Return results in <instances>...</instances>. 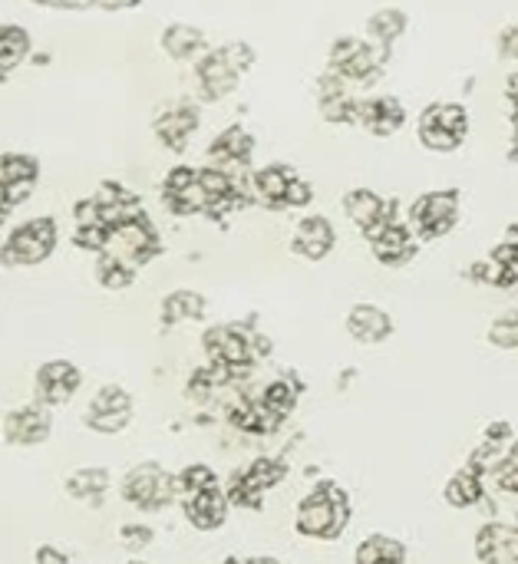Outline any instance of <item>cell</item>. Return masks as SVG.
<instances>
[{
	"label": "cell",
	"mask_w": 518,
	"mask_h": 564,
	"mask_svg": "<svg viewBox=\"0 0 518 564\" xmlns=\"http://www.w3.org/2000/svg\"><path fill=\"white\" fill-rule=\"evenodd\" d=\"M175 496H179L175 476H169L155 463H142V466L129 469L126 479H122V499L129 506L142 509V512H159V509L172 506Z\"/></svg>",
	"instance_id": "obj_6"
},
{
	"label": "cell",
	"mask_w": 518,
	"mask_h": 564,
	"mask_svg": "<svg viewBox=\"0 0 518 564\" xmlns=\"http://www.w3.org/2000/svg\"><path fill=\"white\" fill-rule=\"evenodd\" d=\"M360 106H364V99H357L354 93H344L337 99L321 102V116L334 126H350V122L360 126Z\"/></svg>",
	"instance_id": "obj_36"
},
{
	"label": "cell",
	"mask_w": 518,
	"mask_h": 564,
	"mask_svg": "<svg viewBox=\"0 0 518 564\" xmlns=\"http://www.w3.org/2000/svg\"><path fill=\"white\" fill-rule=\"evenodd\" d=\"M473 281H483L489 288H506L518 291V228H509L506 241L496 245V251L486 261H476L470 268Z\"/></svg>",
	"instance_id": "obj_16"
},
{
	"label": "cell",
	"mask_w": 518,
	"mask_h": 564,
	"mask_svg": "<svg viewBox=\"0 0 518 564\" xmlns=\"http://www.w3.org/2000/svg\"><path fill=\"white\" fill-rule=\"evenodd\" d=\"M109 238H112V228H109L106 221H89V225H76L73 245L83 248V251L102 254V251L109 248Z\"/></svg>",
	"instance_id": "obj_38"
},
{
	"label": "cell",
	"mask_w": 518,
	"mask_h": 564,
	"mask_svg": "<svg viewBox=\"0 0 518 564\" xmlns=\"http://www.w3.org/2000/svg\"><path fill=\"white\" fill-rule=\"evenodd\" d=\"M350 522V499L337 482H321L311 496L301 499L294 529L307 539H337Z\"/></svg>",
	"instance_id": "obj_2"
},
{
	"label": "cell",
	"mask_w": 518,
	"mask_h": 564,
	"mask_svg": "<svg viewBox=\"0 0 518 564\" xmlns=\"http://www.w3.org/2000/svg\"><path fill=\"white\" fill-rule=\"evenodd\" d=\"M99 7H106V10H122V7H136L139 0H96Z\"/></svg>",
	"instance_id": "obj_46"
},
{
	"label": "cell",
	"mask_w": 518,
	"mask_h": 564,
	"mask_svg": "<svg viewBox=\"0 0 518 564\" xmlns=\"http://www.w3.org/2000/svg\"><path fill=\"white\" fill-rule=\"evenodd\" d=\"M136 264H129V261H122V258H116V254H109V251H102L99 254V261H96V281L106 288V291H122V288H129L132 281H136Z\"/></svg>",
	"instance_id": "obj_35"
},
{
	"label": "cell",
	"mask_w": 518,
	"mask_h": 564,
	"mask_svg": "<svg viewBox=\"0 0 518 564\" xmlns=\"http://www.w3.org/2000/svg\"><path fill=\"white\" fill-rule=\"evenodd\" d=\"M384 63H387V50L377 46L374 40L367 43V40H357V36H341V40H334L331 56H327V69L341 73V76L350 79L354 86H367V83L380 79Z\"/></svg>",
	"instance_id": "obj_3"
},
{
	"label": "cell",
	"mask_w": 518,
	"mask_h": 564,
	"mask_svg": "<svg viewBox=\"0 0 518 564\" xmlns=\"http://www.w3.org/2000/svg\"><path fill=\"white\" fill-rule=\"evenodd\" d=\"M337 245V231L331 225V218L324 215H307L298 221L294 238H291V251L301 254L304 261H324Z\"/></svg>",
	"instance_id": "obj_20"
},
{
	"label": "cell",
	"mask_w": 518,
	"mask_h": 564,
	"mask_svg": "<svg viewBox=\"0 0 518 564\" xmlns=\"http://www.w3.org/2000/svg\"><path fill=\"white\" fill-rule=\"evenodd\" d=\"M36 178H40V162L33 155H23V152H3V162H0V208L3 215L17 205H23L33 188H36Z\"/></svg>",
	"instance_id": "obj_12"
},
{
	"label": "cell",
	"mask_w": 518,
	"mask_h": 564,
	"mask_svg": "<svg viewBox=\"0 0 518 564\" xmlns=\"http://www.w3.org/2000/svg\"><path fill=\"white\" fill-rule=\"evenodd\" d=\"M182 509H185V519L198 529V532H212V529H222L225 519H228V509H231V499L222 486H212L198 496H188L182 499Z\"/></svg>",
	"instance_id": "obj_22"
},
{
	"label": "cell",
	"mask_w": 518,
	"mask_h": 564,
	"mask_svg": "<svg viewBox=\"0 0 518 564\" xmlns=\"http://www.w3.org/2000/svg\"><path fill=\"white\" fill-rule=\"evenodd\" d=\"M56 221L40 215V218H30L23 221L20 228H13L3 241V264H17V268H30V264H40L53 254L56 248Z\"/></svg>",
	"instance_id": "obj_5"
},
{
	"label": "cell",
	"mask_w": 518,
	"mask_h": 564,
	"mask_svg": "<svg viewBox=\"0 0 518 564\" xmlns=\"http://www.w3.org/2000/svg\"><path fill=\"white\" fill-rule=\"evenodd\" d=\"M489 340L499 350H518V311H506L489 324Z\"/></svg>",
	"instance_id": "obj_40"
},
{
	"label": "cell",
	"mask_w": 518,
	"mask_h": 564,
	"mask_svg": "<svg viewBox=\"0 0 518 564\" xmlns=\"http://www.w3.org/2000/svg\"><path fill=\"white\" fill-rule=\"evenodd\" d=\"M417 231H413V225H407V221H390V225H384L374 238H367L370 241V251H374V258L380 261V264H387V268H400V264H407V261H413V254H417Z\"/></svg>",
	"instance_id": "obj_19"
},
{
	"label": "cell",
	"mask_w": 518,
	"mask_h": 564,
	"mask_svg": "<svg viewBox=\"0 0 518 564\" xmlns=\"http://www.w3.org/2000/svg\"><path fill=\"white\" fill-rule=\"evenodd\" d=\"M294 178H298V172H291L288 165H265L255 172V198L268 208H284L288 188Z\"/></svg>",
	"instance_id": "obj_27"
},
{
	"label": "cell",
	"mask_w": 518,
	"mask_h": 564,
	"mask_svg": "<svg viewBox=\"0 0 518 564\" xmlns=\"http://www.w3.org/2000/svg\"><path fill=\"white\" fill-rule=\"evenodd\" d=\"M403 30H407V13L397 10V7H384V10L370 13V20H367L370 40H374L377 46H384V50H390V46L403 36Z\"/></svg>",
	"instance_id": "obj_30"
},
{
	"label": "cell",
	"mask_w": 518,
	"mask_h": 564,
	"mask_svg": "<svg viewBox=\"0 0 518 564\" xmlns=\"http://www.w3.org/2000/svg\"><path fill=\"white\" fill-rule=\"evenodd\" d=\"M162 50L169 59L175 63H198L208 50H205V33L192 23H172L162 33Z\"/></svg>",
	"instance_id": "obj_26"
},
{
	"label": "cell",
	"mask_w": 518,
	"mask_h": 564,
	"mask_svg": "<svg viewBox=\"0 0 518 564\" xmlns=\"http://www.w3.org/2000/svg\"><path fill=\"white\" fill-rule=\"evenodd\" d=\"M456 221H460V192L456 188L427 192L410 205V225L427 241L450 235L456 228Z\"/></svg>",
	"instance_id": "obj_8"
},
{
	"label": "cell",
	"mask_w": 518,
	"mask_h": 564,
	"mask_svg": "<svg viewBox=\"0 0 518 564\" xmlns=\"http://www.w3.org/2000/svg\"><path fill=\"white\" fill-rule=\"evenodd\" d=\"M248 564H281V562H274V558H251Z\"/></svg>",
	"instance_id": "obj_47"
},
{
	"label": "cell",
	"mask_w": 518,
	"mask_h": 564,
	"mask_svg": "<svg viewBox=\"0 0 518 564\" xmlns=\"http://www.w3.org/2000/svg\"><path fill=\"white\" fill-rule=\"evenodd\" d=\"M499 53H503V59H516L518 63V23L499 33Z\"/></svg>",
	"instance_id": "obj_44"
},
{
	"label": "cell",
	"mask_w": 518,
	"mask_h": 564,
	"mask_svg": "<svg viewBox=\"0 0 518 564\" xmlns=\"http://www.w3.org/2000/svg\"><path fill=\"white\" fill-rule=\"evenodd\" d=\"M152 129H155V139L169 149V152H185L195 129H198V106L188 102V99H175V102H165L155 119H152Z\"/></svg>",
	"instance_id": "obj_11"
},
{
	"label": "cell",
	"mask_w": 518,
	"mask_h": 564,
	"mask_svg": "<svg viewBox=\"0 0 518 564\" xmlns=\"http://www.w3.org/2000/svg\"><path fill=\"white\" fill-rule=\"evenodd\" d=\"M93 198L99 202V215L109 228H119L126 221L142 218V205H139L136 192H129L122 182H102Z\"/></svg>",
	"instance_id": "obj_23"
},
{
	"label": "cell",
	"mask_w": 518,
	"mask_h": 564,
	"mask_svg": "<svg viewBox=\"0 0 518 564\" xmlns=\"http://www.w3.org/2000/svg\"><path fill=\"white\" fill-rule=\"evenodd\" d=\"M354 564H407V545L390 535H370L357 545Z\"/></svg>",
	"instance_id": "obj_29"
},
{
	"label": "cell",
	"mask_w": 518,
	"mask_h": 564,
	"mask_svg": "<svg viewBox=\"0 0 518 564\" xmlns=\"http://www.w3.org/2000/svg\"><path fill=\"white\" fill-rule=\"evenodd\" d=\"M106 251L116 254V258H122V261H129V264H136V268H142L145 261H152L162 251V245H159L155 228L142 215L136 221H126V225L112 228V238H109V248Z\"/></svg>",
	"instance_id": "obj_13"
},
{
	"label": "cell",
	"mask_w": 518,
	"mask_h": 564,
	"mask_svg": "<svg viewBox=\"0 0 518 564\" xmlns=\"http://www.w3.org/2000/svg\"><path fill=\"white\" fill-rule=\"evenodd\" d=\"M347 218L364 231V238H374L384 225L397 221V202H387L374 188H354L344 195Z\"/></svg>",
	"instance_id": "obj_15"
},
{
	"label": "cell",
	"mask_w": 518,
	"mask_h": 564,
	"mask_svg": "<svg viewBox=\"0 0 518 564\" xmlns=\"http://www.w3.org/2000/svg\"><path fill=\"white\" fill-rule=\"evenodd\" d=\"M132 564H142V562H132Z\"/></svg>",
	"instance_id": "obj_49"
},
{
	"label": "cell",
	"mask_w": 518,
	"mask_h": 564,
	"mask_svg": "<svg viewBox=\"0 0 518 564\" xmlns=\"http://www.w3.org/2000/svg\"><path fill=\"white\" fill-rule=\"evenodd\" d=\"M129 420H132V397L122 390V387H102L93 400H89V406H86V416H83V423H86V430H93V433H99V436H116V433H122L126 426H129Z\"/></svg>",
	"instance_id": "obj_10"
},
{
	"label": "cell",
	"mask_w": 518,
	"mask_h": 564,
	"mask_svg": "<svg viewBox=\"0 0 518 564\" xmlns=\"http://www.w3.org/2000/svg\"><path fill=\"white\" fill-rule=\"evenodd\" d=\"M261 400H265L274 413L288 416V413L294 410V403H298V387H294L291 380H274V383L265 387Z\"/></svg>",
	"instance_id": "obj_39"
},
{
	"label": "cell",
	"mask_w": 518,
	"mask_h": 564,
	"mask_svg": "<svg viewBox=\"0 0 518 564\" xmlns=\"http://www.w3.org/2000/svg\"><path fill=\"white\" fill-rule=\"evenodd\" d=\"M109 489V473L106 469H96V466H86V469H76L69 479H66V492L79 502H99Z\"/></svg>",
	"instance_id": "obj_33"
},
{
	"label": "cell",
	"mask_w": 518,
	"mask_h": 564,
	"mask_svg": "<svg viewBox=\"0 0 518 564\" xmlns=\"http://www.w3.org/2000/svg\"><path fill=\"white\" fill-rule=\"evenodd\" d=\"M251 152H255V139L251 132H245L241 126H228L222 129L212 145H208V159L212 165H218L228 175H245L251 165Z\"/></svg>",
	"instance_id": "obj_18"
},
{
	"label": "cell",
	"mask_w": 518,
	"mask_h": 564,
	"mask_svg": "<svg viewBox=\"0 0 518 564\" xmlns=\"http://www.w3.org/2000/svg\"><path fill=\"white\" fill-rule=\"evenodd\" d=\"M33 564H69V558H66L60 549H53V545H43V549H36Z\"/></svg>",
	"instance_id": "obj_45"
},
{
	"label": "cell",
	"mask_w": 518,
	"mask_h": 564,
	"mask_svg": "<svg viewBox=\"0 0 518 564\" xmlns=\"http://www.w3.org/2000/svg\"><path fill=\"white\" fill-rule=\"evenodd\" d=\"M489 552H506L518 562V525H503V522L483 525L476 535V555L483 558Z\"/></svg>",
	"instance_id": "obj_31"
},
{
	"label": "cell",
	"mask_w": 518,
	"mask_h": 564,
	"mask_svg": "<svg viewBox=\"0 0 518 564\" xmlns=\"http://www.w3.org/2000/svg\"><path fill=\"white\" fill-rule=\"evenodd\" d=\"M30 53V33L17 23H3L0 30V73L7 79V73H13Z\"/></svg>",
	"instance_id": "obj_32"
},
{
	"label": "cell",
	"mask_w": 518,
	"mask_h": 564,
	"mask_svg": "<svg viewBox=\"0 0 518 564\" xmlns=\"http://www.w3.org/2000/svg\"><path fill=\"white\" fill-rule=\"evenodd\" d=\"M496 479H499V489H503V492H512V496H518V456L516 453L509 456V463H503V466L496 469Z\"/></svg>",
	"instance_id": "obj_41"
},
{
	"label": "cell",
	"mask_w": 518,
	"mask_h": 564,
	"mask_svg": "<svg viewBox=\"0 0 518 564\" xmlns=\"http://www.w3.org/2000/svg\"><path fill=\"white\" fill-rule=\"evenodd\" d=\"M483 476L476 469H463L446 482V502L456 509H473L476 502H483Z\"/></svg>",
	"instance_id": "obj_34"
},
{
	"label": "cell",
	"mask_w": 518,
	"mask_h": 564,
	"mask_svg": "<svg viewBox=\"0 0 518 564\" xmlns=\"http://www.w3.org/2000/svg\"><path fill=\"white\" fill-rule=\"evenodd\" d=\"M122 542H126L129 549H145V545L152 542V529H149V525H126V529H122Z\"/></svg>",
	"instance_id": "obj_43"
},
{
	"label": "cell",
	"mask_w": 518,
	"mask_h": 564,
	"mask_svg": "<svg viewBox=\"0 0 518 564\" xmlns=\"http://www.w3.org/2000/svg\"><path fill=\"white\" fill-rule=\"evenodd\" d=\"M407 122V109L393 96H374L360 106V126L374 135H393Z\"/></svg>",
	"instance_id": "obj_25"
},
{
	"label": "cell",
	"mask_w": 518,
	"mask_h": 564,
	"mask_svg": "<svg viewBox=\"0 0 518 564\" xmlns=\"http://www.w3.org/2000/svg\"><path fill=\"white\" fill-rule=\"evenodd\" d=\"M255 334H248L245 327H238V324H225V327H212V330H205V337H202V347H205V354H208V360L212 364H225V367H231V373H235V380H241V377H248V370H251V364L258 360V347H255Z\"/></svg>",
	"instance_id": "obj_7"
},
{
	"label": "cell",
	"mask_w": 518,
	"mask_h": 564,
	"mask_svg": "<svg viewBox=\"0 0 518 564\" xmlns=\"http://www.w3.org/2000/svg\"><path fill=\"white\" fill-rule=\"evenodd\" d=\"M251 66H255L251 43L235 40V43H225L218 50H208L195 63V89H198V99H205V102L225 99Z\"/></svg>",
	"instance_id": "obj_1"
},
{
	"label": "cell",
	"mask_w": 518,
	"mask_h": 564,
	"mask_svg": "<svg viewBox=\"0 0 518 564\" xmlns=\"http://www.w3.org/2000/svg\"><path fill=\"white\" fill-rule=\"evenodd\" d=\"M79 383H83V373L69 360H50L36 370L33 393H36V403L43 406H63L79 390Z\"/></svg>",
	"instance_id": "obj_17"
},
{
	"label": "cell",
	"mask_w": 518,
	"mask_h": 564,
	"mask_svg": "<svg viewBox=\"0 0 518 564\" xmlns=\"http://www.w3.org/2000/svg\"><path fill=\"white\" fill-rule=\"evenodd\" d=\"M417 135L430 152H453L470 135V112L460 102H433L423 109Z\"/></svg>",
	"instance_id": "obj_4"
},
{
	"label": "cell",
	"mask_w": 518,
	"mask_h": 564,
	"mask_svg": "<svg viewBox=\"0 0 518 564\" xmlns=\"http://www.w3.org/2000/svg\"><path fill=\"white\" fill-rule=\"evenodd\" d=\"M162 202L169 205L172 215L185 218V215H198V212H208L212 208V198L202 185V175L198 169H188V165H175L165 182H162Z\"/></svg>",
	"instance_id": "obj_9"
},
{
	"label": "cell",
	"mask_w": 518,
	"mask_h": 564,
	"mask_svg": "<svg viewBox=\"0 0 518 564\" xmlns=\"http://www.w3.org/2000/svg\"><path fill=\"white\" fill-rule=\"evenodd\" d=\"M284 476H288L284 463L261 456V459H255L245 473L235 476V482H231V489H228V499H231V506H248V509H255V506H261V496H265L268 489H274Z\"/></svg>",
	"instance_id": "obj_14"
},
{
	"label": "cell",
	"mask_w": 518,
	"mask_h": 564,
	"mask_svg": "<svg viewBox=\"0 0 518 564\" xmlns=\"http://www.w3.org/2000/svg\"><path fill=\"white\" fill-rule=\"evenodd\" d=\"M347 330L360 344H384L393 334V321L377 304H354L347 314Z\"/></svg>",
	"instance_id": "obj_24"
},
{
	"label": "cell",
	"mask_w": 518,
	"mask_h": 564,
	"mask_svg": "<svg viewBox=\"0 0 518 564\" xmlns=\"http://www.w3.org/2000/svg\"><path fill=\"white\" fill-rule=\"evenodd\" d=\"M50 436V413L43 403L17 406L3 416V440L10 446H36Z\"/></svg>",
	"instance_id": "obj_21"
},
{
	"label": "cell",
	"mask_w": 518,
	"mask_h": 564,
	"mask_svg": "<svg viewBox=\"0 0 518 564\" xmlns=\"http://www.w3.org/2000/svg\"><path fill=\"white\" fill-rule=\"evenodd\" d=\"M311 198H314L311 185H307L304 178H294V182H291V188H288V202H284V208H304V205H311Z\"/></svg>",
	"instance_id": "obj_42"
},
{
	"label": "cell",
	"mask_w": 518,
	"mask_h": 564,
	"mask_svg": "<svg viewBox=\"0 0 518 564\" xmlns=\"http://www.w3.org/2000/svg\"><path fill=\"white\" fill-rule=\"evenodd\" d=\"M205 317V297L198 291H172L162 301V324L175 327V324H188V321H202Z\"/></svg>",
	"instance_id": "obj_28"
},
{
	"label": "cell",
	"mask_w": 518,
	"mask_h": 564,
	"mask_svg": "<svg viewBox=\"0 0 518 564\" xmlns=\"http://www.w3.org/2000/svg\"><path fill=\"white\" fill-rule=\"evenodd\" d=\"M175 482H179V496H182V499H188V496H198V492H205V489L218 486V476H215L208 466L195 463V466L182 469V473L175 476Z\"/></svg>",
	"instance_id": "obj_37"
},
{
	"label": "cell",
	"mask_w": 518,
	"mask_h": 564,
	"mask_svg": "<svg viewBox=\"0 0 518 564\" xmlns=\"http://www.w3.org/2000/svg\"><path fill=\"white\" fill-rule=\"evenodd\" d=\"M33 3H46V7H50V0H33Z\"/></svg>",
	"instance_id": "obj_48"
}]
</instances>
